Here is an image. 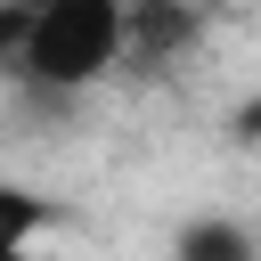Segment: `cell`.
Returning a JSON list of instances; mask_svg holds the SVG:
<instances>
[{"mask_svg": "<svg viewBox=\"0 0 261 261\" xmlns=\"http://www.w3.org/2000/svg\"><path fill=\"white\" fill-rule=\"evenodd\" d=\"M122 24H130V0H8L0 73L8 90L90 98L106 73H122Z\"/></svg>", "mask_w": 261, "mask_h": 261, "instance_id": "1", "label": "cell"}, {"mask_svg": "<svg viewBox=\"0 0 261 261\" xmlns=\"http://www.w3.org/2000/svg\"><path fill=\"white\" fill-rule=\"evenodd\" d=\"M196 49H204V8L196 0H130V24H122V73L130 82H163Z\"/></svg>", "mask_w": 261, "mask_h": 261, "instance_id": "2", "label": "cell"}, {"mask_svg": "<svg viewBox=\"0 0 261 261\" xmlns=\"http://www.w3.org/2000/svg\"><path fill=\"white\" fill-rule=\"evenodd\" d=\"M171 261H261V237L228 212H196L171 228Z\"/></svg>", "mask_w": 261, "mask_h": 261, "instance_id": "3", "label": "cell"}, {"mask_svg": "<svg viewBox=\"0 0 261 261\" xmlns=\"http://www.w3.org/2000/svg\"><path fill=\"white\" fill-rule=\"evenodd\" d=\"M228 139H237V147H261V98H245V106H237V122H228Z\"/></svg>", "mask_w": 261, "mask_h": 261, "instance_id": "4", "label": "cell"}]
</instances>
